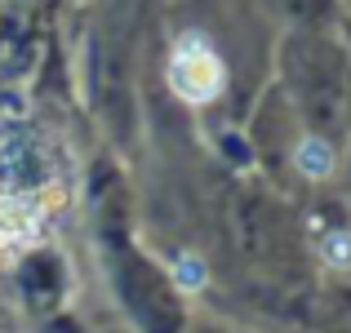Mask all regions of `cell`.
I'll list each match as a JSON object with an SVG mask.
<instances>
[{"label":"cell","instance_id":"cell-1","mask_svg":"<svg viewBox=\"0 0 351 333\" xmlns=\"http://www.w3.org/2000/svg\"><path fill=\"white\" fill-rule=\"evenodd\" d=\"M223 80H227V67L218 58V49L205 40L200 32H187L173 40L169 49V89L191 107H205L223 94Z\"/></svg>","mask_w":351,"mask_h":333},{"label":"cell","instance_id":"cell-2","mask_svg":"<svg viewBox=\"0 0 351 333\" xmlns=\"http://www.w3.org/2000/svg\"><path fill=\"white\" fill-rule=\"evenodd\" d=\"M36 205L27 196H0V240L5 245H23V240L36 236Z\"/></svg>","mask_w":351,"mask_h":333},{"label":"cell","instance_id":"cell-3","mask_svg":"<svg viewBox=\"0 0 351 333\" xmlns=\"http://www.w3.org/2000/svg\"><path fill=\"white\" fill-rule=\"evenodd\" d=\"M293 169L311 182L329 178V173H334V147L320 143V138H302V143L293 147Z\"/></svg>","mask_w":351,"mask_h":333},{"label":"cell","instance_id":"cell-4","mask_svg":"<svg viewBox=\"0 0 351 333\" xmlns=\"http://www.w3.org/2000/svg\"><path fill=\"white\" fill-rule=\"evenodd\" d=\"M320 258H325V267H334V271H351V236L347 231H329V236L320 240Z\"/></svg>","mask_w":351,"mask_h":333},{"label":"cell","instance_id":"cell-5","mask_svg":"<svg viewBox=\"0 0 351 333\" xmlns=\"http://www.w3.org/2000/svg\"><path fill=\"white\" fill-rule=\"evenodd\" d=\"M205 280H209V271H205V262H200L196 254H182L178 262H173V284H178L182 293H196Z\"/></svg>","mask_w":351,"mask_h":333}]
</instances>
